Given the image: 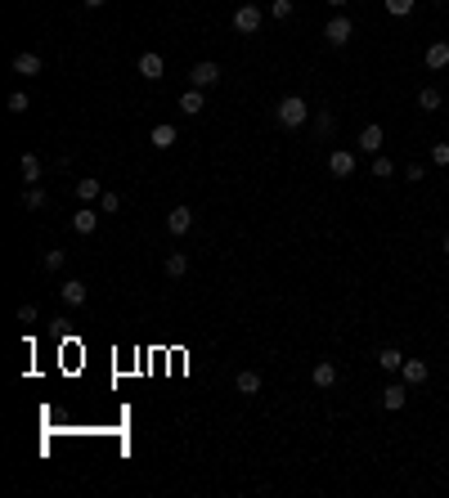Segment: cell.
Masks as SVG:
<instances>
[{
	"mask_svg": "<svg viewBox=\"0 0 449 498\" xmlns=\"http://www.w3.org/2000/svg\"><path fill=\"white\" fill-rule=\"evenodd\" d=\"M274 121H279L283 130H297V126H305V121H310V103H305L301 94H283L279 108H274Z\"/></svg>",
	"mask_w": 449,
	"mask_h": 498,
	"instance_id": "obj_1",
	"label": "cell"
},
{
	"mask_svg": "<svg viewBox=\"0 0 449 498\" xmlns=\"http://www.w3.org/2000/svg\"><path fill=\"white\" fill-rule=\"evenodd\" d=\"M350 36H355V23H350L346 14L328 18V27H323V41H328L332 50H341V45H350Z\"/></svg>",
	"mask_w": 449,
	"mask_h": 498,
	"instance_id": "obj_2",
	"label": "cell"
},
{
	"mask_svg": "<svg viewBox=\"0 0 449 498\" xmlns=\"http://www.w3.org/2000/svg\"><path fill=\"white\" fill-rule=\"evenodd\" d=\"M261 23H265V14H261L256 5H238V9H234V32L256 36V32H261Z\"/></svg>",
	"mask_w": 449,
	"mask_h": 498,
	"instance_id": "obj_3",
	"label": "cell"
},
{
	"mask_svg": "<svg viewBox=\"0 0 449 498\" xmlns=\"http://www.w3.org/2000/svg\"><path fill=\"white\" fill-rule=\"evenodd\" d=\"M221 81V63H194V68H189V85H194V90H212V85Z\"/></svg>",
	"mask_w": 449,
	"mask_h": 498,
	"instance_id": "obj_4",
	"label": "cell"
},
{
	"mask_svg": "<svg viewBox=\"0 0 449 498\" xmlns=\"http://www.w3.org/2000/svg\"><path fill=\"white\" fill-rule=\"evenodd\" d=\"M135 72L144 76V81H162L167 76V59H162L158 50H149V54H139V63H135Z\"/></svg>",
	"mask_w": 449,
	"mask_h": 498,
	"instance_id": "obj_5",
	"label": "cell"
},
{
	"mask_svg": "<svg viewBox=\"0 0 449 498\" xmlns=\"http://www.w3.org/2000/svg\"><path fill=\"white\" fill-rule=\"evenodd\" d=\"M328 171H332L337 180L355 175V153H350V148H332V153H328Z\"/></svg>",
	"mask_w": 449,
	"mask_h": 498,
	"instance_id": "obj_6",
	"label": "cell"
},
{
	"mask_svg": "<svg viewBox=\"0 0 449 498\" xmlns=\"http://www.w3.org/2000/svg\"><path fill=\"white\" fill-rule=\"evenodd\" d=\"M310 381H314L319 390H332V386H337V363H332V359H319V363L310 368Z\"/></svg>",
	"mask_w": 449,
	"mask_h": 498,
	"instance_id": "obj_7",
	"label": "cell"
},
{
	"mask_svg": "<svg viewBox=\"0 0 449 498\" xmlns=\"http://www.w3.org/2000/svg\"><path fill=\"white\" fill-rule=\"evenodd\" d=\"M382 144H387V130H382L378 121H368V126L359 130V148H364V153H373V157H378V153H382Z\"/></svg>",
	"mask_w": 449,
	"mask_h": 498,
	"instance_id": "obj_8",
	"label": "cell"
},
{
	"mask_svg": "<svg viewBox=\"0 0 449 498\" xmlns=\"http://www.w3.org/2000/svg\"><path fill=\"white\" fill-rule=\"evenodd\" d=\"M189 225H194V212H189V207H171V216H167V234H171V238H180V234H189Z\"/></svg>",
	"mask_w": 449,
	"mask_h": 498,
	"instance_id": "obj_9",
	"label": "cell"
},
{
	"mask_svg": "<svg viewBox=\"0 0 449 498\" xmlns=\"http://www.w3.org/2000/svg\"><path fill=\"white\" fill-rule=\"evenodd\" d=\"M423 63H427L432 72L449 68V41H432V45H427V54H423Z\"/></svg>",
	"mask_w": 449,
	"mask_h": 498,
	"instance_id": "obj_10",
	"label": "cell"
},
{
	"mask_svg": "<svg viewBox=\"0 0 449 498\" xmlns=\"http://www.w3.org/2000/svg\"><path fill=\"white\" fill-rule=\"evenodd\" d=\"M203 108H207V90H194V85H189V90L180 94V112H185V117H198Z\"/></svg>",
	"mask_w": 449,
	"mask_h": 498,
	"instance_id": "obj_11",
	"label": "cell"
},
{
	"mask_svg": "<svg viewBox=\"0 0 449 498\" xmlns=\"http://www.w3.org/2000/svg\"><path fill=\"white\" fill-rule=\"evenodd\" d=\"M14 72H18V76H27V81H32V76H41V54H32V50L14 54Z\"/></svg>",
	"mask_w": 449,
	"mask_h": 498,
	"instance_id": "obj_12",
	"label": "cell"
},
{
	"mask_svg": "<svg viewBox=\"0 0 449 498\" xmlns=\"http://www.w3.org/2000/svg\"><path fill=\"white\" fill-rule=\"evenodd\" d=\"M427 359H405V368H400V377H405V386H423L427 381Z\"/></svg>",
	"mask_w": 449,
	"mask_h": 498,
	"instance_id": "obj_13",
	"label": "cell"
},
{
	"mask_svg": "<svg viewBox=\"0 0 449 498\" xmlns=\"http://www.w3.org/2000/svg\"><path fill=\"white\" fill-rule=\"evenodd\" d=\"M149 139H153V148H171V144L180 139V130L171 126V121H158V126L149 130Z\"/></svg>",
	"mask_w": 449,
	"mask_h": 498,
	"instance_id": "obj_14",
	"label": "cell"
},
{
	"mask_svg": "<svg viewBox=\"0 0 449 498\" xmlns=\"http://www.w3.org/2000/svg\"><path fill=\"white\" fill-rule=\"evenodd\" d=\"M72 229H76V234H94V229H99V212H94V207L72 212Z\"/></svg>",
	"mask_w": 449,
	"mask_h": 498,
	"instance_id": "obj_15",
	"label": "cell"
},
{
	"mask_svg": "<svg viewBox=\"0 0 449 498\" xmlns=\"http://www.w3.org/2000/svg\"><path fill=\"white\" fill-rule=\"evenodd\" d=\"M234 386H238V395H261V372L243 368V372L234 377Z\"/></svg>",
	"mask_w": 449,
	"mask_h": 498,
	"instance_id": "obj_16",
	"label": "cell"
},
{
	"mask_svg": "<svg viewBox=\"0 0 449 498\" xmlns=\"http://www.w3.org/2000/svg\"><path fill=\"white\" fill-rule=\"evenodd\" d=\"M18 171H23L27 184H41V157H36V153H23V157H18Z\"/></svg>",
	"mask_w": 449,
	"mask_h": 498,
	"instance_id": "obj_17",
	"label": "cell"
},
{
	"mask_svg": "<svg viewBox=\"0 0 449 498\" xmlns=\"http://www.w3.org/2000/svg\"><path fill=\"white\" fill-rule=\"evenodd\" d=\"M405 400H409V386H387V390H382V409H387V413L405 409Z\"/></svg>",
	"mask_w": 449,
	"mask_h": 498,
	"instance_id": "obj_18",
	"label": "cell"
},
{
	"mask_svg": "<svg viewBox=\"0 0 449 498\" xmlns=\"http://www.w3.org/2000/svg\"><path fill=\"white\" fill-rule=\"evenodd\" d=\"M59 296H63V305H85V283L81 279H68L59 287Z\"/></svg>",
	"mask_w": 449,
	"mask_h": 498,
	"instance_id": "obj_19",
	"label": "cell"
},
{
	"mask_svg": "<svg viewBox=\"0 0 449 498\" xmlns=\"http://www.w3.org/2000/svg\"><path fill=\"white\" fill-rule=\"evenodd\" d=\"M441 103H445V94L436 90V85H423V90H418V108H423V112H436Z\"/></svg>",
	"mask_w": 449,
	"mask_h": 498,
	"instance_id": "obj_20",
	"label": "cell"
},
{
	"mask_svg": "<svg viewBox=\"0 0 449 498\" xmlns=\"http://www.w3.org/2000/svg\"><path fill=\"white\" fill-rule=\"evenodd\" d=\"M45 203H50V198H45L41 184H27L23 189V207H27V212H45Z\"/></svg>",
	"mask_w": 449,
	"mask_h": 498,
	"instance_id": "obj_21",
	"label": "cell"
},
{
	"mask_svg": "<svg viewBox=\"0 0 449 498\" xmlns=\"http://www.w3.org/2000/svg\"><path fill=\"white\" fill-rule=\"evenodd\" d=\"M162 270H167V279H185V274H189V256L185 252H171Z\"/></svg>",
	"mask_w": 449,
	"mask_h": 498,
	"instance_id": "obj_22",
	"label": "cell"
},
{
	"mask_svg": "<svg viewBox=\"0 0 449 498\" xmlns=\"http://www.w3.org/2000/svg\"><path fill=\"white\" fill-rule=\"evenodd\" d=\"M378 363H382V372H400V368H405V355H400L396 346H382V355H378Z\"/></svg>",
	"mask_w": 449,
	"mask_h": 498,
	"instance_id": "obj_23",
	"label": "cell"
},
{
	"mask_svg": "<svg viewBox=\"0 0 449 498\" xmlns=\"http://www.w3.org/2000/svg\"><path fill=\"white\" fill-rule=\"evenodd\" d=\"M41 265H45V270H50V274H59L63 265H68V252H63V247H50V252L41 256Z\"/></svg>",
	"mask_w": 449,
	"mask_h": 498,
	"instance_id": "obj_24",
	"label": "cell"
},
{
	"mask_svg": "<svg viewBox=\"0 0 449 498\" xmlns=\"http://www.w3.org/2000/svg\"><path fill=\"white\" fill-rule=\"evenodd\" d=\"M76 198H81V203H94V198H103L99 180H76Z\"/></svg>",
	"mask_w": 449,
	"mask_h": 498,
	"instance_id": "obj_25",
	"label": "cell"
},
{
	"mask_svg": "<svg viewBox=\"0 0 449 498\" xmlns=\"http://www.w3.org/2000/svg\"><path fill=\"white\" fill-rule=\"evenodd\" d=\"M265 14L274 18V23H283V18H292V0H270V9Z\"/></svg>",
	"mask_w": 449,
	"mask_h": 498,
	"instance_id": "obj_26",
	"label": "cell"
},
{
	"mask_svg": "<svg viewBox=\"0 0 449 498\" xmlns=\"http://www.w3.org/2000/svg\"><path fill=\"white\" fill-rule=\"evenodd\" d=\"M373 175H378V180H391V175H396V162L378 153V157H373Z\"/></svg>",
	"mask_w": 449,
	"mask_h": 498,
	"instance_id": "obj_27",
	"label": "cell"
},
{
	"mask_svg": "<svg viewBox=\"0 0 449 498\" xmlns=\"http://www.w3.org/2000/svg\"><path fill=\"white\" fill-rule=\"evenodd\" d=\"M414 5H418V0H387V14L391 18H405V14H414Z\"/></svg>",
	"mask_w": 449,
	"mask_h": 498,
	"instance_id": "obj_28",
	"label": "cell"
},
{
	"mask_svg": "<svg viewBox=\"0 0 449 498\" xmlns=\"http://www.w3.org/2000/svg\"><path fill=\"white\" fill-rule=\"evenodd\" d=\"M27 108H32V99H27L23 90H14V94H9V112H14V117H23Z\"/></svg>",
	"mask_w": 449,
	"mask_h": 498,
	"instance_id": "obj_29",
	"label": "cell"
},
{
	"mask_svg": "<svg viewBox=\"0 0 449 498\" xmlns=\"http://www.w3.org/2000/svg\"><path fill=\"white\" fill-rule=\"evenodd\" d=\"M314 130L328 139V135H332V112H319V117H314Z\"/></svg>",
	"mask_w": 449,
	"mask_h": 498,
	"instance_id": "obj_30",
	"label": "cell"
},
{
	"mask_svg": "<svg viewBox=\"0 0 449 498\" xmlns=\"http://www.w3.org/2000/svg\"><path fill=\"white\" fill-rule=\"evenodd\" d=\"M117 207H121V198H117V194H103V198H99V212H103V216H112Z\"/></svg>",
	"mask_w": 449,
	"mask_h": 498,
	"instance_id": "obj_31",
	"label": "cell"
},
{
	"mask_svg": "<svg viewBox=\"0 0 449 498\" xmlns=\"http://www.w3.org/2000/svg\"><path fill=\"white\" fill-rule=\"evenodd\" d=\"M432 162L436 166H449V144H432Z\"/></svg>",
	"mask_w": 449,
	"mask_h": 498,
	"instance_id": "obj_32",
	"label": "cell"
},
{
	"mask_svg": "<svg viewBox=\"0 0 449 498\" xmlns=\"http://www.w3.org/2000/svg\"><path fill=\"white\" fill-rule=\"evenodd\" d=\"M18 323H36V305H18Z\"/></svg>",
	"mask_w": 449,
	"mask_h": 498,
	"instance_id": "obj_33",
	"label": "cell"
},
{
	"mask_svg": "<svg viewBox=\"0 0 449 498\" xmlns=\"http://www.w3.org/2000/svg\"><path fill=\"white\" fill-rule=\"evenodd\" d=\"M81 5H85V9H103V0H81Z\"/></svg>",
	"mask_w": 449,
	"mask_h": 498,
	"instance_id": "obj_34",
	"label": "cell"
},
{
	"mask_svg": "<svg viewBox=\"0 0 449 498\" xmlns=\"http://www.w3.org/2000/svg\"><path fill=\"white\" fill-rule=\"evenodd\" d=\"M328 5H332V9H346V5H350V0H328Z\"/></svg>",
	"mask_w": 449,
	"mask_h": 498,
	"instance_id": "obj_35",
	"label": "cell"
},
{
	"mask_svg": "<svg viewBox=\"0 0 449 498\" xmlns=\"http://www.w3.org/2000/svg\"><path fill=\"white\" fill-rule=\"evenodd\" d=\"M441 252H445V256H449V234H445V243H441Z\"/></svg>",
	"mask_w": 449,
	"mask_h": 498,
	"instance_id": "obj_36",
	"label": "cell"
},
{
	"mask_svg": "<svg viewBox=\"0 0 449 498\" xmlns=\"http://www.w3.org/2000/svg\"><path fill=\"white\" fill-rule=\"evenodd\" d=\"M436 5H441V0H436Z\"/></svg>",
	"mask_w": 449,
	"mask_h": 498,
	"instance_id": "obj_37",
	"label": "cell"
}]
</instances>
